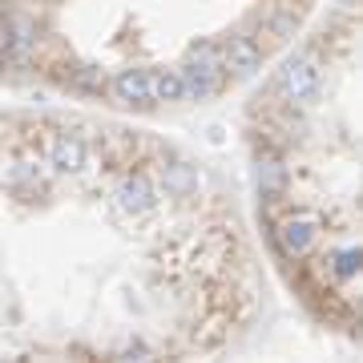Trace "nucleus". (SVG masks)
Returning a JSON list of instances; mask_svg holds the SVG:
<instances>
[{
  "label": "nucleus",
  "instance_id": "nucleus-9",
  "mask_svg": "<svg viewBox=\"0 0 363 363\" xmlns=\"http://www.w3.org/2000/svg\"><path fill=\"white\" fill-rule=\"evenodd\" d=\"M150 101H182V77L174 69L150 73Z\"/></svg>",
  "mask_w": 363,
  "mask_h": 363
},
{
  "label": "nucleus",
  "instance_id": "nucleus-10",
  "mask_svg": "<svg viewBox=\"0 0 363 363\" xmlns=\"http://www.w3.org/2000/svg\"><path fill=\"white\" fill-rule=\"evenodd\" d=\"M335 267H331V271H335V279H351V274H359V250L351 247V250H343V255H335Z\"/></svg>",
  "mask_w": 363,
  "mask_h": 363
},
{
  "label": "nucleus",
  "instance_id": "nucleus-8",
  "mask_svg": "<svg viewBox=\"0 0 363 363\" xmlns=\"http://www.w3.org/2000/svg\"><path fill=\"white\" fill-rule=\"evenodd\" d=\"M283 190H286V166L279 157H262L259 162V194L267 202H274V198H283Z\"/></svg>",
  "mask_w": 363,
  "mask_h": 363
},
{
  "label": "nucleus",
  "instance_id": "nucleus-7",
  "mask_svg": "<svg viewBox=\"0 0 363 363\" xmlns=\"http://www.w3.org/2000/svg\"><path fill=\"white\" fill-rule=\"evenodd\" d=\"M52 166L65 169V174H77L85 166V142H81L77 133H61L57 145H52Z\"/></svg>",
  "mask_w": 363,
  "mask_h": 363
},
{
  "label": "nucleus",
  "instance_id": "nucleus-5",
  "mask_svg": "<svg viewBox=\"0 0 363 363\" xmlns=\"http://www.w3.org/2000/svg\"><path fill=\"white\" fill-rule=\"evenodd\" d=\"M113 93L125 105H150V73L145 69H121L113 77Z\"/></svg>",
  "mask_w": 363,
  "mask_h": 363
},
{
  "label": "nucleus",
  "instance_id": "nucleus-2",
  "mask_svg": "<svg viewBox=\"0 0 363 363\" xmlns=\"http://www.w3.org/2000/svg\"><path fill=\"white\" fill-rule=\"evenodd\" d=\"M315 89H319V65L311 57H291L279 73V93L286 101H311Z\"/></svg>",
  "mask_w": 363,
  "mask_h": 363
},
{
  "label": "nucleus",
  "instance_id": "nucleus-1",
  "mask_svg": "<svg viewBox=\"0 0 363 363\" xmlns=\"http://www.w3.org/2000/svg\"><path fill=\"white\" fill-rule=\"evenodd\" d=\"M222 73H226L222 52L214 49V45H198L194 61L178 73L182 77V97H190V101H206V97H214V93L222 89Z\"/></svg>",
  "mask_w": 363,
  "mask_h": 363
},
{
  "label": "nucleus",
  "instance_id": "nucleus-6",
  "mask_svg": "<svg viewBox=\"0 0 363 363\" xmlns=\"http://www.w3.org/2000/svg\"><path fill=\"white\" fill-rule=\"evenodd\" d=\"M117 206L125 210V214H142V210L154 206V190H150V182L142 174H133L117 186Z\"/></svg>",
  "mask_w": 363,
  "mask_h": 363
},
{
  "label": "nucleus",
  "instance_id": "nucleus-4",
  "mask_svg": "<svg viewBox=\"0 0 363 363\" xmlns=\"http://www.w3.org/2000/svg\"><path fill=\"white\" fill-rule=\"evenodd\" d=\"M222 65L234 69L238 77H250V73H259V65H262V49L250 37H242V33H230L226 45H222Z\"/></svg>",
  "mask_w": 363,
  "mask_h": 363
},
{
  "label": "nucleus",
  "instance_id": "nucleus-3",
  "mask_svg": "<svg viewBox=\"0 0 363 363\" xmlns=\"http://www.w3.org/2000/svg\"><path fill=\"white\" fill-rule=\"evenodd\" d=\"M315 234H319V222H315L311 214H295V218L279 222L274 238H279V250H283L286 259H303V255H311Z\"/></svg>",
  "mask_w": 363,
  "mask_h": 363
}]
</instances>
